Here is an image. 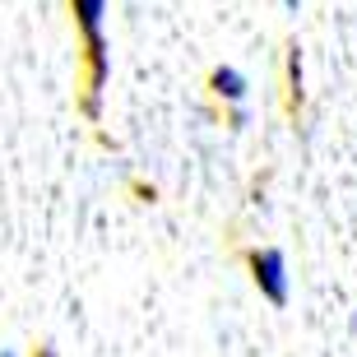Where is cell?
<instances>
[{
  "instance_id": "6da1fadb",
  "label": "cell",
  "mask_w": 357,
  "mask_h": 357,
  "mask_svg": "<svg viewBox=\"0 0 357 357\" xmlns=\"http://www.w3.org/2000/svg\"><path fill=\"white\" fill-rule=\"evenodd\" d=\"M107 0H70V19L84 38V116L98 121L102 112V84H107V38H102Z\"/></svg>"
},
{
  "instance_id": "7a4b0ae2",
  "label": "cell",
  "mask_w": 357,
  "mask_h": 357,
  "mask_svg": "<svg viewBox=\"0 0 357 357\" xmlns=\"http://www.w3.org/2000/svg\"><path fill=\"white\" fill-rule=\"evenodd\" d=\"M251 278L260 297H269L274 306L288 302V260L283 251H251Z\"/></svg>"
},
{
  "instance_id": "3957f363",
  "label": "cell",
  "mask_w": 357,
  "mask_h": 357,
  "mask_svg": "<svg viewBox=\"0 0 357 357\" xmlns=\"http://www.w3.org/2000/svg\"><path fill=\"white\" fill-rule=\"evenodd\" d=\"M209 93L218 98V102L241 107V98H246V75H241V70H232V66H218L209 75Z\"/></svg>"
},
{
  "instance_id": "277c9868",
  "label": "cell",
  "mask_w": 357,
  "mask_h": 357,
  "mask_svg": "<svg viewBox=\"0 0 357 357\" xmlns=\"http://www.w3.org/2000/svg\"><path fill=\"white\" fill-rule=\"evenodd\" d=\"M283 84H288V89H283L288 112L297 116V112H302V52H297V47H288V70H283Z\"/></svg>"
},
{
  "instance_id": "5b68a950",
  "label": "cell",
  "mask_w": 357,
  "mask_h": 357,
  "mask_svg": "<svg viewBox=\"0 0 357 357\" xmlns=\"http://www.w3.org/2000/svg\"><path fill=\"white\" fill-rule=\"evenodd\" d=\"M283 5H288V10H297V5H302V0H283Z\"/></svg>"
},
{
  "instance_id": "8992f818",
  "label": "cell",
  "mask_w": 357,
  "mask_h": 357,
  "mask_svg": "<svg viewBox=\"0 0 357 357\" xmlns=\"http://www.w3.org/2000/svg\"><path fill=\"white\" fill-rule=\"evenodd\" d=\"M0 357H14V353H0Z\"/></svg>"
}]
</instances>
